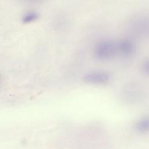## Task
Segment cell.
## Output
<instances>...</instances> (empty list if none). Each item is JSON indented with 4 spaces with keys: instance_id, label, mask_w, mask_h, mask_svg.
<instances>
[{
    "instance_id": "5",
    "label": "cell",
    "mask_w": 149,
    "mask_h": 149,
    "mask_svg": "<svg viewBox=\"0 0 149 149\" xmlns=\"http://www.w3.org/2000/svg\"><path fill=\"white\" fill-rule=\"evenodd\" d=\"M39 17L38 13L36 12H29L26 13L22 18V21L23 23H31L36 20H37Z\"/></svg>"
},
{
    "instance_id": "4",
    "label": "cell",
    "mask_w": 149,
    "mask_h": 149,
    "mask_svg": "<svg viewBox=\"0 0 149 149\" xmlns=\"http://www.w3.org/2000/svg\"><path fill=\"white\" fill-rule=\"evenodd\" d=\"M135 128L140 133L149 132V116H145L139 119L135 123Z\"/></svg>"
},
{
    "instance_id": "3",
    "label": "cell",
    "mask_w": 149,
    "mask_h": 149,
    "mask_svg": "<svg viewBox=\"0 0 149 149\" xmlns=\"http://www.w3.org/2000/svg\"><path fill=\"white\" fill-rule=\"evenodd\" d=\"M116 44L118 52L124 56H130L134 51V45L129 40H122Z\"/></svg>"
},
{
    "instance_id": "7",
    "label": "cell",
    "mask_w": 149,
    "mask_h": 149,
    "mask_svg": "<svg viewBox=\"0 0 149 149\" xmlns=\"http://www.w3.org/2000/svg\"><path fill=\"white\" fill-rule=\"evenodd\" d=\"M2 76L0 75V86L2 84Z\"/></svg>"
},
{
    "instance_id": "2",
    "label": "cell",
    "mask_w": 149,
    "mask_h": 149,
    "mask_svg": "<svg viewBox=\"0 0 149 149\" xmlns=\"http://www.w3.org/2000/svg\"><path fill=\"white\" fill-rule=\"evenodd\" d=\"M111 80L110 74L102 70H93L86 73L83 76V81L91 85H104Z\"/></svg>"
},
{
    "instance_id": "1",
    "label": "cell",
    "mask_w": 149,
    "mask_h": 149,
    "mask_svg": "<svg viewBox=\"0 0 149 149\" xmlns=\"http://www.w3.org/2000/svg\"><path fill=\"white\" fill-rule=\"evenodd\" d=\"M117 52V44L107 40L97 42L94 49L95 57L100 61L108 60Z\"/></svg>"
},
{
    "instance_id": "8",
    "label": "cell",
    "mask_w": 149,
    "mask_h": 149,
    "mask_svg": "<svg viewBox=\"0 0 149 149\" xmlns=\"http://www.w3.org/2000/svg\"><path fill=\"white\" fill-rule=\"evenodd\" d=\"M27 1H33V2H35V1H39L41 0H27Z\"/></svg>"
},
{
    "instance_id": "6",
    "label": "cell",
    "mask_w": 149,
    "mask_h": 149,
    "mask_svg": "<svg viewBox=\"0 0 149 149\" xmlns=\"http://www.w3.org/2000/svg\"><path fill=\"white\" fill-rule=\"evenodd\" d=\"M141 70L145 74L149 75V58L145 60L143 63Z\"/></svg>"
}]
</instances>
